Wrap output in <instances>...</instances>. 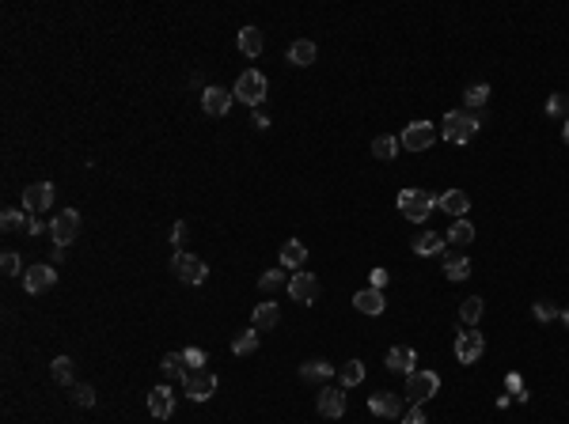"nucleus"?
I'll return each instance as SVG.
<instances>
[{
	"instance_id": "1",
	"label": "nucleus",
	"mask_w": 569,
	"mask_h": 424,
	"mask_svg": "<svg viewBox=\"0 0 569 424\" xmlns=\"http://www.w3.org/2000/svg\"><path fill=\"white\" fill-rule=\"evenodd\" d=\"M478 125H482V118L475 110H452L444 118V140L448 144H470L478 137Z\"/></svg>"
},
{
	"instance_id": "2",
	"label": "nucleus",
	"mask_w": 569,
	"mask_h": 424,
	"mask_svg": "<svg viewBox=\"0 0 569 424\" xmlns=\"http://www.w3.org/2000/svg\"><path fill=\"white\" fill-rule=\"evenodd\" d=\"M436 197L429 190H402L399 193V212L407 216V220H425V216L433 212Z\"/></svg>"
},
{
	"instance_id": "3",
	"label": "nucleus",
	"mask_w": 569,
	"mask_h": 424,
	"mask_svg": "<svg viewBox=\"0 0 569 424\" xmlns=\"http://www.w3.org/2000/svg\"><path fill=\"white\" fill-rule=\"evenodd\" d=\"M182 390H186V398H194V401H209L213 390H216V375L209 367H194V372L182 375Z\"/></svg>"
},
{
	"instance_id": "4",
	"label": "nucleus",
	"mask_w": 569,
	"mask_h": 424,
	"mask_svg": "<svg viewBox=\"0 0 569 424\" xmlns=\"http://www.w3.org/2000/svg\"><path fill=\"white\" fill-rule=\"evenodd\" d=\"M236 99L247 103V106H258L262 99H266V76H262L258 69H247L236 80Z\"/></svg>"
},
{
	"instance_id": "5",
	"label": "nucleus",
	"mask_w": 569,
	"mask_h": 424,
	"mask_svg": "<svg viewBox=\"0 0 569 424\" xmlns=\"http://www.w3.org/2000/svg\"><path fill=\"white\" fill-rule=\"evenodd\" d=\"M436 390H441V375H436V372H410L407 375V398L414 401V406L429 401Z\"/></svg>"
},
{
	"instance_id": "6",
	"label": "nucleus",
	"mask_w": 569,
	"mask_h": 424,
	"mask_svg": "<svg viewBox=\"0 0 569 424\" xmlns=\"http://www.w3.org/2000/svg\"><path fill=\"white\" fill-rule=\"evenodd\" d=\"M50 235H53V243L57 246H69L76 235H80V212L76 209H65V212H57L50 220Z\"/></svg>"
},
{
	"instance_id": "7",
	"label": "nucleus",
	"mask_w": 569,
	"mask_h": 424,
	"mask_svg": "<svg viewBox=\"0 0 569 424\" xmlns=\"http://www.w3.org/2000/svg\"><path fill=\"white\" fill-rule=\"evenodd\" d=\"M171 273L179 277L182 285H201L209 269H205V262H201V258H194V254H175L171 258Z\"/></svg>"
},
{
	"instance_id": "8",
	"label": "nucleus",
	"mask_w": 569,
	"mask_h": 424,
	"mask_svg": "<svg viewBox=\"0 0 569 424\" xmlns=\"http://www.w3.org/2000/svg\"><path fill=\"white\" fill-rule=\"evenodd\" d=\"M433 140H436V129L429 122H410L402 129V148L407 151H425V148H433Z\"/></svg>"
},
{
	"instance_id": "9",
	"label": "nucleus",
	"mask_w": 569,
	"mask_h": 424,
	"mask_svg": "<svg viewBox=\"0 0 569 424\" xmlns=\"http://www.w3.org/2000/svg\"><path fill=\"white\" fill-rule=\"evenodd\" d=\"M289 296L297 299V303H315V296H319V280H315L311 273H292L289 277Z\"/></svg>"
},
{
	"instance_id": "10",
	"label": "nucleus",
	"mask_w": 569,
	"mask_h": 424,
	"mask_svg": "<svg viewBox=\"0 0 569 424\" xmlns=\"http://www.w3.org/2000/svg\"><path fill=\"white\" fill-rule=\"evenodd\" d=\"M53 205V182H35L23 190V209L27 212H46Z\"/></svg>"
},
{
	"instance_id": "11",
	"label": "nucleus",
	"mask_w": 569,
	"mask_h": 424,
	"mask_svg": "<svg viewBox=\"0 0 569 424\" xmlns=\"http://www.w3.org/2000/svg\"><path fill=\"white\" fill-rule=\"evenodd\" d=\"M486 353V341H482V333H459V341H455V356H459V364H478V356Z\"/></svg>"
},
{
	"instance_id": "12",
	"label": "nucleus",
	"mask_w": 569,
	"mask_h": 424,
	"mask_svg": "<svg viewBox=\"0 0 569 424\" xmlns=\"http://www.w3.org/2000/svg\"><path fill=\"white\" fill-rule=\"evenodd\" d=\"M148 413H152L156 420H167L171 413H175V390H171V386L148 390Z\"/></svg>"
},
{
	"instance_id": "13",
	"label": "nucleus",
	"mask_w": 569,
	"mask_h": 424,
	"mask_svg": "<svg viewBox=\"0 0 569 424\" xmlns=\"http://www.w3.org/2000/svg\"><path fill=\"white\" fill-rule=\"evenodd\" d=\"M387 372H399V375L418 372V353H414L410 345H395V349L387 353Z\"/></svg>"
},
{
	"instance_id": "14",
	"label": "nucleus",
	"mask_w": 569,
	"mask_h": 424,
	"mask_svg": "<svg viewBox=\"0 0 569 424\" xmlns=\"http://www.w3.org/2000/svg\"><path fill=\"white\" fill-rule=\"evenodd\" d=\"M53 280H57V273H53V265H31L23 273V288L31 292V296H38V292L53 288Z\"/></svg>"
},
{
	"instance_id": "15",
	"label": "nucleus",
	"mask_w": 569,
	"mask_h": 424,
	"mask_svg": "<svg viewBox=\"0 0 569 424\" xmlns=\"http://www.w3.org/2000/svg\"><path fill=\"white\" fill-rule=\"evenodd\" d=\"M228 106H232V91H224V88H205V91H201V110H205V114L224 118Z\"/></svg>"
},
{
	"instance_id": "16",
	"label": "nucleus",
	"mask_w": 569,
	"mask_h": 424,
	"mask_svg": "<svg viewBox=\"0 0 569 424\" xmlns=\"http://www.w3.org/2000/svg\"><path fill=\"white\" fill-rule=\"evenodd\" d=\"M315 406H319V413H323V417H342V413H346V394H342V390H338V386H323L319 390V401H315Z\"/></svg>"
},
{
	"instance_id": "17",
	"label": "nucleus",
	"mask_w": 569,
	"mask_h": 424,
	"mask_svg": "<svg viewBox=\"0 0 569 424\" xmlns=\"http://www.w3.org/2000/svg\"><path fill=\"white\" fill-rule=\"evenodd\" d=\"M368 409L376 413V417H399L402 413V401L395 394H387V390H380V394L368 398Z\"/></svg>"
},
{
	"instance_id": "18",
	"label": "nucleus",
	"mask_w": 569,
	"mask_h": 424,
	"mask_svg": "<svg viewBox=\"0 0 569 424\" xmlns=\"http://www.w3.org/2000/svg\"><path fill=\"white\" fill-rule=\"evenodd\" d=\"M353 303L360 314H384V292H376V288H360Z\"/></svg>"
},
{
	"instance_id": "19",
	"label": "nucleus",
	"mask_w": 569,
	"mask_h": 424,
	"mask_svg": "<svg viewBox=\"0 0 569 424\" xmlns=\"http://www.w3.org/2000/svg\"><path fill=\"white\" fill-rule=\"evenodd\" d=\"M436 205H441L448 216H459V220H463V212L470 209V201H467L463 190H448V193H441V197H436Z\"/></svg>"
},
{
	"instance_id": "20",
	"label": "nucleus",
	"mask_w": 569,
	"mask_h": 424,
	"mask_svg": "<svg viewBox=\"0 0 569 424\" xmlns=\"http://www.w3.org/2000/svg\"><path fill=\"white\" fill-rule=\"evenodd\" d=\"M304 262H308V246L297 243V239H289V243L281 246V265L284 269H300Z\"/></svg>"
},
{
	"instance_id": "21",
	"label": "nucleus",
	"mask_w": 569,
	"mask_h": 424,
	"mask_svg": "<svg viewBox=\"0 0 569 424\" xmlns=\"http://www.w3.org/2000/svg\"><path fill=\"white\" fill-rule=\"evenodd\" d=\"M262 46H266V42H262L258 27H243V30H239V53H243V57H258Z\"/></svg>"
},
{
	"instance_id": "22",
	"label": "nucleus",
	"mask_w": 569,
	"mask_h": 424,
	"mask_svg": "<svg viewBox=\"0 0 569 424\" xmlns=\"http://www.w3.org/2000/svg\"><path fill=\"white\" fill-rule=\"evenodd\" d=\"M444 243H448L444 235H436V231H425V235H418V239H414V254H421V258H433V254H441V250H444Z\"/></svg>"
},
{
	"instance_id": "23",
	"label": "nucleus",
	"mask_w": 569,
	"mask_h": 424,
	"mask_svg": "<svg viewBox=\"0 0 569 424\" xmlns=\"http://www.w3.org/2000/svg\"><path fill=\"white\" fill-rule=\"evenodd\" d=\"M277 319H281V311H277V303H258L255 307V330L258 333H266V330H273V326H277Z\"/></svg>"
},
{
	"instance_id": "24",
	"label": "nucleus",
	"mask_w": 569,
	"mask_h": 424,
	"mask_svg": "<svg viewBox=\"0 0 569 424\" xmlns=\"http://www.w3.org/2000/svg\"><path fill=\"white\" fill-rule=\"evenodd\" d=\"M334 367L326 364V360H308V364H300V379L304 383H326L331 379Z\"/></svg>"
},
{
	"instance_id": "25",
	"label": "nucleus",
	"mask_w": 569,
	"mask_h": 424,
	"mask_svg": "<svg viewBox=\"0 0 569 424\" xmlns=\"http://www.w3.org/2000/svg\"><path fill=\"white\" fill-rule=\"evenodd\" d=\"M289 61L300 64V69H304V64H311L315 61V42H308V38L292 42V46H289Z\"/></svg>"
},
{
	"instance_id": "26",
	"label": "nucleus",
	"mask_w": 569,
	"mask_h": 424,
	"mask_svg": "<svg viewBox=\"0 0 569 424\" xmlns=\"http://www.w3.org/2000/svg\"><path fill=\"white\" fill-rule=\"evenodd\" d=\"M444 273H448V280H467L470 277V262L463 254H448L444 258Z\"/></svg>"
},
{
	"instance_id": "27",
	"label": "nucleus",
	"mask_w": 569,
	"mask_h": 424,
	"mask_svg": "<svg viewBox=\"0 0 569 424\" xmlns=\"http://www.w3.org/2000/svg\"><path fill=\"white\" fill-rule=\"evenodd\" d=\"M255 349H258V330H243V333L232 341V353H236V356H250Z\"/></svg>"
},
{
	"instance_id": "28",
	"label": "nucleus",
	"mask_w": 569,
	"mask_h": 424,
	"mask_svg": "<svg viewBox=\"0 0 569 424\" xmlns=\"http://www.w3.org/2000/svg\"><path fill=\"white\" fill-rule=\"evenodd\" d=\"M482 311H486V303L478 296H470V299H463V307H459V319H463L467 326H475L478 319H482Z\"/></svg>"
},
{
	"instance_id": "29",
	"label": "nucleus",
	"mask_w": 569,
	"mask_h": 424,
	"mask_svg": "<svg viewBox=\"0 0 569 424\" xmlns=\"http://www.w3.org/2000/svg\"><path fill=\"white\" fill-rule=\"evenodd\" d=\"M338 379H342V386H357L360 379H365V364H360V360H349V364H342V372H338Z\"/></svg>"
},
{
	"instance_id": "30",
	"label": "nucleus",
	"mask_w": 569,
	"mask_h": 424,
	"mask_svg": "<svg viewBox=\"0 0 569 424\" xmlns=\"http://www.w3.org/2000/svg\"><path fill=\"white\" fill-rule=\"evenodd\" d=\"M0 224H4V231H27L31 220L19 209H4V216H0Z\"/></svg>"
},
{
	"instance_id": "31",
	"label": "nucleus",
	"mask_w": 569,
	"mask_h": 424,
	"mask_svg": "<svg viewBox=\"0 0 569 424\" xmlns=\"http://www.w3.org/2000/svg\"><path fill=\"white\" fill-rule=\"evenodd\" d=\"M470 239H475V227H470L467 220H455L452 231H448V243H455V246H467Z\"/></svg>"
},
{
	"instance_id": "32",
	"label": "nucleus",
	"mask_w": 569,
	"mask_h": 424,
	"mask_svg": "<svg viewBox=\"0 0 569 424\" xmlns=\"http://www.w3.org/2000/svg\"><path fill=\"white\" fill-rule=\"evenodd\" d=\"M395 151H399L395 137H376V140H372V156H376V159H391Z\"/></svg>"
},
{
	"instance_id": "33",
	"label": "nucleus",
	"mask_w": 569,
	"mask_h": 424,
	"mask_svg": "<svg viewBox=\"0 0 569 424\" xmlns=\"http://www.w3.org/2000/svg\"><path fill=\"white\" fill-rule=\"evenodd\" d=\"M160 372L163 375H186V360H182V353H167L160 360Z\"/></svg>"
},
{
	"instance_id": "34",
	"label": "nucleus",
	"mask_w": 569,
	"mask_h": 424,
	"mask_svg": "<svg viewBox=\"0 0 569 424\" xmlns=\"http://www.w3.org/2000/svg\"><path fill=\"white\" fill-rule=\"evenodd\" d=\"M53 379H57L61 386L72 383V360L69 356H57V360H53Z\"/></svg>"
},
{
	"instance_id": "35",
	"label": "nucleus",
	"mask_w": 569,
	"mask_h": 424,
	"mask_svg": "<svg viewBox=\"0 0 569 424\" xmlns=\"http://www.w3.org/2000/svg\"><path fill=\"white\" fill-rule=\"evenodd\" d=\"M531 314H535V319H539V322H554V319H558V314H562V311H558V303H551V299H539V303H535V307H531Z\"/></svg>"
},
{
	"instance_id": "36",
	"label": "nucleus",
	"mask_w": 569,
	"mask_h": 424,
	"mask_svg": "<svg viewBox=\"0 0 569 424\" xmlns=\"http://www.w3.org/2000/svg\"><path fill=\"white\" fill-rule=\"evenodd\" d=\"M546 114H551V118H562V122H565V118H569V99H565V95H551Z\"/></svg>"
},
{
	"instance_id": "37",
	"label": "nucleus",
	"mask_w": 569,
	"mask_h": 424,
	"mask_svg": "<svg viewBox=\"0 0 569 424\" xmlns=\"http://www.w3.org/2000/svg\"><path fill=\"white\" fill-rule=\"evenodd\" d=\"M490 99V88H486V84H470V88H467V106H470V110H475V106H482Z\"/></svg>"
},
{
	"instance_id": "38",
	"label": "nucleus",
	"mask_w": 569,
	"mask_h": 424,
	"mask_svg": "<svg viewBox=\"0 0 569 424\" xmlns=\"http://www.w3.org/2000/svg\"><path fill=\"white\" fill-rule=\"evenodd\" d=\"M258 285L266 288V292H270V288H281V285H284V269H270V273H262Z\"/></svg>"
},
{
	"instance_id": "39",
	"label": "nucleus",
	"mask_w": 569,
	"mask_h": 424,
	"mask_svg": "<svg viewBox=\"0 0 569 424\" xmlns=\"http://www.w3.org/2000/svg\"><path fill=\"white\" fill-rule=\"evenodd\" d=\"M182 360H186V372H194V367H205V364H209L201 349H182Z\"/></svg>"
},
{
	"instance_id": "40",
	"label": "nucleus",
	"mask_w": 569,
	"mask_h": 424,
	"mask_svg": "<svg viewBox=\"0 0 569 424\" xmlns=\"http://www.w3.org/2000/svg\"><path fill=\"white\" fill-rule=\"evenodd\" d=\"M72 401H76V406H84V409H92V406H95V390H92V386H76Z\"/></svg>"
},
{
	"instance_id": "41",
	"label": "nucleus",
	"mask_w": 569,
	"mask_h": 424,
	"mask_svg": "<svg viewBox=\"0 0 569 424\" xmlns=\"http://www.w3.org/2000/svg\"><path fill=\"white\" fill-rule=\"evenodd\" d=\"M0 269H4L8 277H16V273H19V258L12 254V250H4V258H0Z\"/></svg>"
},
{
	"instance_id": "42",
	"label": "nucleus",
	"mask_w": 569,
	"mask_h": 424,
	"mask_svg": "<svg viewBox=\"0 0 569 424\" xmlns=\"http://www.w3.org/2000/svg\"><path fill=\"white\" fill-rule=\"evenodd\" d=\"M368 288L384 292L387 288V269H372V273H368Z\"/></svg>"
},
{
	"instance_id": "43",
	"label": "nucleus",
	"mask_w": 569,
	"mask_h": 424,
	"mask_svg": "<svg viewBox=\"0 0 569 424\" xmlns=\"http://www.w3.org/2000/svg\"><path fill=\"white\" fill-rule=\"evenodd\" d=\"M407 424H429V420H425V413H421V406H414L407 413Z\"/></svg>"
},
{
	"instance_id": "44",
	"label": "nucleus",
	"mask_w": 569,
	"mask_h": 424,
	"mask_svg": "<svg viewBox=\"0 0 569 424\" xmlns=\"http://www.w3.org/2000/svg\"><path fill=\"white\" fill-rule=\"evenodd\" d=\"M509 390H516V398H520V401L528 398V390L520 386V375H509Z\"/></svg>"
},
{
	"instance_id": "45",
	"label": "nucleus",
	"mask_w": 569,
	"mask_h": 424,
	"mask_svg": "<svg viewBox=\"0 0 569 424\" xmlns=\"http://www.w3.org/2000/svg\"><path fill=\"white\" fill-rule=\"evenodd\" d=\"M42 231H46V224H42L38 216H31V227H27V235H42Z\"/></svg>"
},
{
	"instance_id": "46",
	"label": "nucleus",
	"mask_w": 569,
	"mask_h": 424,
	"mask_svg": "<svg viewBox=\"0 0 569 424\" xmlns=\"http://www.w3.org/2000/svg\"><path fill=\"white\" fill-rule=\"evenodd\" d=\"M182 235H186V224H175L171 227V243H182Z\"/></svg>"
},
{
	"instance_id": "47",
	"label": "nucleus",
	"mask_w": 569,
	"mask_h": 424,
	"mask_svg": "<svg viewBox=\"0 0 569 424\" xmlns=\"http://www.w3.org/2000/svg\"><path fill=\"white\" fill-rule=\"evenodd\" d=\"M250 122H255L258 129H266V125H270V118H266V114H262V110H255V118H250Z\"/></svg>"
},
{
	"instance_id": "48",
	"label": "nucleus",
	"mask_w": 569,
	"mask_h": 424,
	"mask_svg": "<svg viewBox=\"0 0 569 424\" xmlns=\"http://www.w3.org/2000/svg\"><path fill=\"white\" fill-rule=\"evenodd\" d=\"M562 137H565V144H569V118H565V125H562Z\"/></svg>"
},
{
	"instance_id": "49",
	"label": "nucleus",
	"mask_w": 569,
	"mask_h": 424,
	"mask_svg": "<svg viewBox=\"0 0 569 424\" xmlns=\"http://www.w3.org/2000/svg\"><path fill=\"white\" fill-rule=\"evenodd\" d=\"M562 319H565V326H569V311H562Z\"/></svg>"
}]
</instances>
